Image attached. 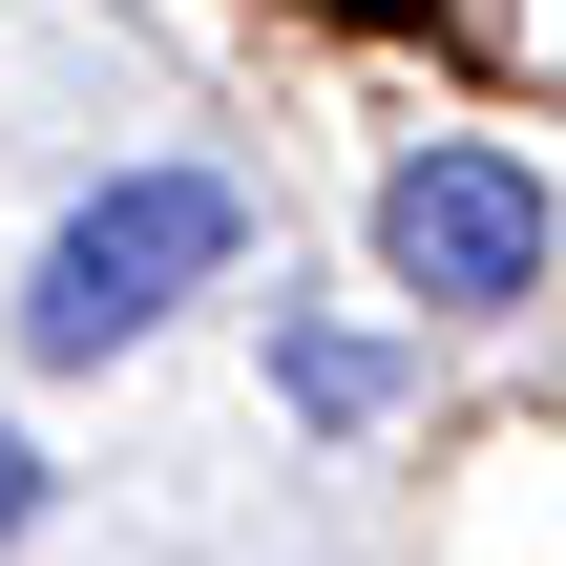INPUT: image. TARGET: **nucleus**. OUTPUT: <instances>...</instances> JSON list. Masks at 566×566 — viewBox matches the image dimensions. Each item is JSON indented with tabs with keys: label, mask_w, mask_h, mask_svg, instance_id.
<instances>
[{
	"label": "nucleus",
	"mask_w": 566,
	"mask_h": 566,
	"mask_svg": "<svg viewBox=\"0 0 566 566\" xmlns=\"http://www.w3.org/2000/svg\"><path fill=\"white\" fill-rule=\"evenodd\" d=\"M231 252H252V189H231V168H105V189L21 252V357H42V378H105V357L168 336Z\"/></svg>",
	"instance_id": "1"
},
{
	"label": "nucleus",
	"mask_w": 566,
	"mask_h": 566,
	"mask_svg": "<svg viewBox=\"0 0 566 566\" xmlns=\"http://www.w3.org/2000/svg\"><path fill=\"white\" fill-rule=\"evenodd\" d=\"M378 273H399L420 315H525V294H546V189H525L504 147H399V168H378Z\"/></svg>",
	"instance_id": "2"
},
{
	"label": "nucleus",
	"mask_w": 566,
	"mask_h": 566,
	"mask_svg": "<svg viewBox=\"0 0 566 566\" xmlns=\"http://www.w3.org/2000/svg\"><path fill=\"white\" fill-rule=\"evenodd\" d=\"M273 378H294V420H378V399H399L378 336H273Z\"/></svg>",
	"instance_id": "3"
},
{
	"label": "nucleus",
	"mask_w": 566,
	"mask_h": 566,
	"mask_svg": "<svg viewBox=\"0 0 566 566\" xmlns=\"http://www.w3.org/2000/svg\"><path fill=\"white\" fill-rule=\"evenodd\" d=\"M21 525H42V441L0 420V546H21Z\"/></svg>",
	"instance_id": "4"
}]
</instances>
